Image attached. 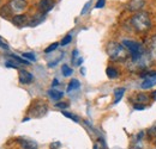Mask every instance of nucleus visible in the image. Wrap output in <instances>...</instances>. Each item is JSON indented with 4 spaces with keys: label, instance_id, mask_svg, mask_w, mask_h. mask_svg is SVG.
Here are the masks:
<instances>
[{
    "label": "nucleus",
    "instance_id": "obj_1",
    "mask_svg": "<svg viewBox=\"0 0 156 149\" xmlns=\"http://www.w3.org/2000/svg\"><path fill=\"white\" fill-rule=\"evenodd\" d=\"M131 24L137 32H147L151 28V20L149 17V13L144 11L137 12L131 18Z\"/></svg>",
    "mask_w": 156,
    "mask_h": 149
},
{
    "label": "nucleus",
    "instance_id": "obj_2",
    "mask_svg": "<svg viewBox=\"0 0 156 149\" xmlns=\"http://www.w3.org/2000/svg\"><path fill=\"white\" fill-rule=\"evenodd\" d=\"M107 54L112 61H117V62L125 61L129 56L126 48L121 43H117V42H111L107 45Z\"/></svg>",
    "mask_w": 156,
    "mask_h": 149
},
{
    "label": "nucleus",
    "instance_id": "obj_3",
    "mask_svg": "<svg viewBox=\"0 0 156 149\" xmlns=\"http://www.w3.org/2000/svg\"><path fill=\"white\" fill-rule=\"evenodd\" d=\"M121 44L130 51L131 54V60L132 61H137L140 56L143 55V50H142V45L136 42V41H132V39H124L121 42Z\"/></svg>",
    "mask_w": 156,
    "mask_h": 149
},
{
    "label": "nucleus",
    "instance_id": "obj_4",
    "mask_svg": "<svg viewBox=\"0 0 156 149\" xmlns=\"http://www.w3.org/2000/svg\"><path fill=\"white\" fill-rule=\"evenodd\" d=\"M48 112V105L41 100H36L29 109V114L33 118H42Z\"/></svg>",
    "mask_w": 156,
    "mask_h": 149
},
{
    "label": "nucleus",
    "instance_id": "obj_5",
    "mask_svg": "<svg viewBox=\"0 0 156 149\" xmlns=\"http://www.w3.org/2000/svg\"><path fill=\"white\" fill-rule=\"evenodd\" d=\"M28 6L27 0H10L7 4L9 10L11 11V13H20L22 11H24Z\"/></svg>",
    "mask_w": 156,
    "mask_h": 149
},
{
    "label": "nucleus",
    "instance_id": "obj_6",
    "mask_svg": "<svg viewBox=\"0 0 156 149\" xmlns=\"http://www.w3.org/2000/svg\"><path fill=\"white\" fill-rule=\"evenodd\" d=\"M145 5V0H130L126 5V8L132 12H139Z\"/></svg>",
    "mask_w": 156,
    "mask_h": 149
},
{
    "label": "nucleus",
    "instance_id": "obj_7",
    "mask_svg": "<svg viewBox=\"0 0 156 149\" xmlns=\"http://www.w3.org/2000/svg\"><path fill=\"white\" fill-rule=\"evenodd\" d=\"M17 142L20 143L22 149H37V143L34 140L20 137V138H17Z\"/></svg>",
    "mask_w": 156,
    "mask_h": 149
},
{
    "label": "nucleus",
    "instance_id": "obj_8",
    "mask_svg": "<svg viewBox=\"0 0 156 149\" xmlns=\"http://www.w3.org/2000/svg\"><path fill=\"white\" fill-rule=\"evenodd\" d=\"M18 79H20V82L22 85H29L33 82L34 80V76L31 73H29L28 71L25 69H20V73H18Z\"/></svg>",
    "mask_w": 156,
    "mask_h": 149
},
{
    "label": "nucleus",
    "instance_id": "obj_9",
    "mask_svg": "<svg viewBox=\"0 0 156 149\" xmlns=\"http://www.w3.org/2000/svg\"><path fill=\"white\" fill-rule=\"evenodd\" d=\"M29 18L27 15H16L12 18V23L17 26H24V25H29Z\"/></svg>",
    "mask_w": 156,
    "mask_h": 149
},
{
    "label": "nucleus",
    "instance_id": "obj_10",
    "mask_svg": "<svg viewBox=\"0 0 156 149\" xmlns=\"http://www.w3.org/2000/svg\"><path fill=\"white\" fill-rule=\"evenodd\" d=\"M54 6V1L53 0H41L39 5V8L41 13H47L48 11H51Z\"/></svg>",
    "mask_w": 156,
    "mask_h": 149
},
{
    "label": "nucleus",
    "instance_id": "obj_11",
    "mask_svg": "<svg viewBox=\"0 0 156 149\" xmlns=\"http://www.w3.org/2000/svg\"><path fill=\"white\" fill-rule=\"evenodd\" d=\"M156 85V74L149 78H145L144 81L140 84V88L142 90H150L151 87H154Z\"/></svg>",
    "mask_w": 156,
    "mask_h": 149
},
{
    "label": "nucleus",
    "instance_id": "obj_12",
    "mask_svg": "<svg viewBox=\"0 0 156 149\" xmlns=\"http://www.w3.org/2000/svg\"><path fill=\"white\" fill-rule=\"evenodd\" d=\"M46 19V13H39L29 22V26H37Z\"/></svg>",
    "mask_w": 156,
    "mask_h": 149
},
{
    "label": "nucleus",
    "instance_id": "obj_13",
    "mask_svg": "<svg viewBox=\"0 0 156 149\" xmlns=\"http://www.w3.org/2000/svg\"><path fill=\"white\" fill-rule=\"evenodd\" d=\"M48 95H49V98H51L52 100L58 101V100H60V99L64 97V93H62L61 91H59V90L52 88V90H49V91H48Z\"/></svg>",
    "mask_w": 156,
    "mask_h": 149
},
{
    "label": "nucleus",
    "instance_id": "obj_14",
    "mask_svg": "<svg viewBox=\"0 0 156 149\" xmlns=\"http://www.w3.org/2000/svg\"><path fill=\"white\" fill-rule=\"evenodd\" d=\"M124 93H125L124 87H119V88L114 90V104H118L121 100V98L124 97Z\"/></svg>",
    "mask_w": 156,
    "mask_h": 149
},
{
    "label": "nucleus",
    "instance_id": "obj_15",
    "mask_svg": "<svg viewBox=\"0 0 156 149\" xmlns=\"http://www.w3.org/2000/svg\"><path fill=\"white\" fill-rule=\"evenodd\" d=\"M82 62H83V58L79 56L77 49H75V50L72 51V63L76 65V66H80Z\"/></svg>",
    "mask_w": 156,
    "mask_h": 149
},
{
    "label": "nucleus",
    "instance_id": "obj_16",
    "mask_svg": "<svg viewBox=\"0 0 156 149\" xmlns=\"http://www.w3.org/2000/svg\"><path fill=\"white\" fill-rule=\"evenodd\" d=\"M79 87H80V82L78 81L77 79H73V80L70 81V84L67 86V92H72L75 90H78Z\"/></svg>",
    "mask_w": 156,
    "mask_h": 149
},
{
    "label": "nucleus",
    "instance_id": "obj_17",
    "mask_svg": "<svg viewBox=\"0 0 156 149\" xmlns=\"http://www.w3.org/2000/svg\"><path fill=\"white\" fill-rule=\"evenodd\" d=\"M106 73H107V76L109 79H117L118 76H119V71H118L117 68H114V67H108Z\"/></svg>",
    "mask_w": 156,
    "mask_h": 149
},
{
    "label": "nucleus",
    "instance_id": "obj_18",
    "mask_svg": "<svg viewBox=\"0 0 156 149\" xmlns=\"http://www.w3.org/2000/svg\"><path fill=\"white\" fill-rule=\"evenodd\" d=\"M61 72H62V75H64V76H70V75L73 73L72 68H71L69 65H62V67H61Z\"/></svg>",
    "mask_w": 156,
    "mask_h": 149
},
{
    "label": "nucleus",
    "instance_id": "obj_19",
    "mask_svg": "<svg viewBox=\"0 0 156 149\" xmlns=\"http://www.w3.org/2000/svg\"><path fill=\"white\" fill-rule=\"evenodd\" d=\"M22 56H23L27 61H29V62H30V61H31V62H35V61H36V56L34 55L33 53H23Z\"/></svg>",
    "mask_w": 156,
    "mask_h": 149
},
{
    "label": "nucleus",
    "instance_id": "obj_20",
    "mask_svg": "<svg viewBox=\"0 0 156 149\" xmlns=\"http://www.w3.org/2000/svg\"><path fill=\"white\" fill-rule=\"evenodd\" d=\"M62 114H64L65 117H67V118L72 119V121H73V122H76V123H78V122H79V118H78L76 114H73V113H70V112L62 111Z\"/></svg>",
    "mask_w": 156,
    "mask_h": 149
},
{
    "label": "nucleus",
    "instance_id": "obj_21",
    "mask_svg": "<svg viewBox=\"0 0 156 149\" xmlns=\"http://www.w3.org/2000/svg\"><path fill=\"white\" fill-rule=\"evenodd\" d=\"M149 100V98H148V95H145V94L143 93H139L137 94V100L138 103H145V101H148Z\"/></svg>",
    "mask_w": 156,
    "mask_h": 149
},
{
    "label": "nucleus",
    "instance_id": "obj_22",
    "mask_svg": "<svg viewBox=\"0 0 156 149\" xmlns=\"http://www.w3.org/2000/svg\"><path fill=\"white\" fill-rule=\"evenodd\" d=\"M59 43H53V44H51L49 47H47L46 49H44V53L46 54H49V53H52V51H54L57 48H58Z\"/></svg>",
    "mask_w": 156,
    "mask_h": 149
},
{
    "label": "nucleus",
    "instance_id": "obj_23",
    "mask_svg": "<svg viewBox=\"0 0 156 149\" xmlns=\"http://www.w3.org/2000/svg\"><path fill=\"white\" fill-rule=\"evenodd\" d=\"M71 41H72V36H71V35H67V36H65V37L61 39V43H60V44H61L62 47H65V45L70 44Z\"/></svg>",
    "mask_w": 156,
    "mask_h": 149
},
{
    "label": "nucleus",
    "instance_id": "obj_24",
    "mask_svg": "<svg viewBox=\"0 0 156 149\" xmlns=\"http://www.w3.org/2000/svg\"><path fill=\"white\" fill-rule=\"evenodd\" d=\"M0 48H1V49H4V50H9V49H10V47H9L7 42L1 37V36H0Z\"/></svg>",
    "mask_w": 156,
    "mask_h": 149
},
{
    "label": "nucleus",
    "instance_id": "obj_25",
    "mask_svg": "<svg viewBox=\"0 0 156 149\" xmlns=\"http://www.w3.org/2000/svg\"><path fill=\"white\" fill-rule=\"evenodd\" d=\"M151 54L156 58V36L151 39Z\"/></svg>",
    "mask_w": 156,
    "mask_h": 149
},
{
    "label": "nucleus",
    "instance_id": "obj_26",
    "mask_svg": "<svg viewBox=\"0 0 156 149\" xmlns=\"http://www.w3.org/2000/svg\"><path fill=\"white\" fill-rule=\"evenodd\" d=\"M90 5H91V2L90 1H88L85 5H84V7H83V10L80 11V15L83 16V15H85L87 12H88V10H89V7H90Z\"/></svg>",
    "mask_w": 156,
    "mask_h": 149
},
{
    "label": "nucleus",
    "instance_id": "obj_27",
    "mask_svg": "<svg viewBox=\"0 0 156 149\" xmlns=\"http://www.w3.org/2000/svg\"><path fill=\"white\" fill-rule=\"evenodd\" d=\"M55 108H58V109H61V110H64V109H67L69 108V104L67 103H57L55 104Z\"/></svg>",
    "mask_w": 156,
    "mask_h": 149
},
{
    "label": "nucleus",
    "instance_id": "obj_28",
    "mask_svg": "<svg viewBox=\"0 0 156 149\" xmlns=\"http://www.w3.org/2000/svg\"><path fill=\"white\" fill-rule=\"evenodd\" d=\"M149 135H150V136H155L156 137V123L149 129Z\"/></svg>",
    "mask_w": 156,
    "mask_h": 149
},
{
    "label": "nucleus",
    "instance_id": "obj_29",
    "mask_svg": "<svg viewBox=\"0 0 156 149\" xmlns=\"http://www.w3.org/2000/svg\"><path fill=\"white\" fill-rule=\"evenodd\" d=\"M105 4H106V0H98V2H96V8H102L103 6H105Z\"/></svg>",
    "mask_w": 156,
    "mask_h": 149
},
{
    "label": "nucleus",
    "instance_id": "obj_30",
    "mask_svg": "<svg viewBox=\"0 0 156 149\" xmlns=\"http://www.w3.org/2000/svg\"><path fill=\"white\" fill-rule=\"evenodd\" d=\"M133 108H135L136 110H144V109H145V106H144V105H142V104H135V105H133Z\"/></svg>",
    "mask_w": 156,
    "mask_h": 149
},
{
    "label": "nucleus",
    "instance_id": "obj_31",
    "mask_svg": "<svg viewBox=\"0 0 156 149\" xmlns=\"http://www.w3.org/2000/svg\"><path fill=\"white\" fill-rule=\"evenodd\" d=\"M94 149H103V147H102V141H100L98 143H95L94 144Z\"/></svg>",
    "mask_w": 156,
    "mask_h": 149
},
{
    "label": "nucleus",
    "instance_id": "obj_32",
    "mask_svg": "<svg viewBox=\"0 0 156 149\" xmlns=\"http://www.w3.org/2000/svg\"><path fill=\"white\" fill-rule=\"evenodd\" d=\"M58 85H59V81L57 80V79H54V80H53V84H52V86H53V87H55V86H58Z\"/></svg>",
    "mask_w": 156,
    "mask_h": 149
},
{
    "label": "nucleus",
    "instance_id": "obj_33",
    "mask_svg": "<svg viewBox=\"0 0 156 149\" xmlns=\"http://www.w3.org/2000/svg\"><path fill=\"white\" fill-rule=\"evenodd\" d=\"M80 72H82V74L83 75H85V68H82V69H80Z\"/></svg>",
    "mask_w": 156,
    "mask_h": 149
},
{
    "label": "nucleus",
    "instance_id": "obj_34",
    "mask_svg": "<svg viewBox=\"0 0 156 149\" xmlns=\"http://www.w3.org/2000/svg\"><path fill=\"white\" fill-rule=\"evenodd\" d=\"M153 98L156 100V91H155V92H153Z\"/></svg>",
    "mask_w": 156,
    "mask_h": 149
},
{
    "label": "nucleus",
    "instance_id": "obj_35",
    "mask_svg": "<svg viewBox=\"0 0 156 149\" xmlns=\"http://www.w3.org/2000/svg\"><path fill=\"white\" fill-rule=\"evenodd\" d=\"M154 142H155V144H156V137H155V141H154Z\"/></svg>",
    "mask_w": 156,
    "mask_h": 149
}]
</instances>
